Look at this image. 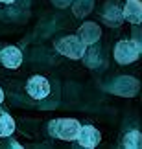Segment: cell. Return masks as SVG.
Returning a JSON list of instances; mask_svg holds the SVG:
<instances>
[{
    "label": "cell",
    "instance_id": "obj_1",
    "mask_svg": "<svg viewBox=\"0 0 142 149\" xmlns=\"http://www.w3.org/2000/svg\"><path fill=\"white\" fill-rule=\"evenodd\" d=\"M55 48H57L59 54H63L70 59H81L87 52V44H85L78 35H69L63 37L55 42Z\"/></svg>",
    "mask_w": 142,
    "mask_h": 149
},
{
    "label": "cell",
    "instance_id": "obj_2",
    "mask_svg": "<svg viewBox=\"0 0 142 149\" xmlns=\"http://www.w3.org/2000/svg\"><path fill=\"white\" fill-rule=\"evenodd\" d=\"M78 131H79V122L74 118H59L50 123V133L66 142L76 140Z\"/></svg>",
    "mask_w": 142,
    "mask_h": 149
},
{
    "label": "cell",
    "instance_id": "obj_3",
    "mask_svg": "<svg viewBox=\"0 0 142 149\" xmlns=\"http://www.w3.org/2000/svg\"><path fill=\"white\" fill-rule=\"evenodd\" d=\"M140 55V46L137 41H120L115 46V59L120 63V65H129V63L137 61Z\"/></svg>",
    "mask_w": 142,
    "mask_h": 149
},
{
    "label": "cell",
    "instance_id": "obj_4",
    "mask_svg": "<svg viewBox=\"0 0 142 149\" xmlns=\"http://www.w3.org/2000/svg\"><path fill=\"white\" fill-rule=\"evenodd\" d=\"M78 144L81 147H87V149H92L100 144L101 140V134L100 131L92 127V125H79V131H78V136H76Z\"/></svg>",
    "mask_w": 142,
    "mask_h": 149
},
{
    "label": "cell",
    "instance_id": "obj_5",
    "mask_svg": "<svg viewBox=\"0 0 142 149\" xmlns=\"http://www.w3.org/2000/svg\"><path fill=\"white\" fill-rule=\"evenodd\" d=\"M26 90L33 100H44L50 94V83H48V79L43 77V76H33V77L28 79Z\"/></svg>",
    "mask_w": 142,
    "mask_h": 149
},
{
    "label": "cell",
    "instance_id": "obj_6",
    "mask_svg": "<svg viewBox=\"0 0 142 149\" xmlns=\"http://www.w3.org/2000/svg\"><path fill=\"white\" fill-rule=\"evenodd\" d=\"M0 61L6 68L9 70H15L22 65V52L17 48V46H8L0 52Z\"/></svg>",
    "mask_w": 142,
    "mask_h": 149
},
{
    "label": "cell",
    "instance_id": "obj_7",
    "mask_svg": "<svg viewBox=\"0 0 142 149\" xmlns=\"http://www.w3.org/2000/svg\"><path fill=\"white\" fill-rule=\"evenodd\" d=\"M122 19L131 24H142V2L140 0H127L122 9Z\"/></svg>",
    "mask_w": 142,
    "mask_h": 149
},
{
    "label": "cell",
    "instance_id": "obj_8",
    "mask_svg": "<svg viewBox=\"0 0 142 149\" xmlns=\"http://www.w3.org/2000/svg\"><path fill=\"white\" fill-rule=\"evenodd\" d=\"M100 33L101 31H100L98 24H94V22H85L78 30V37L81 39L85 44H94L100 39Z\"/></svg>",
    "mask_w": 142,
    "mask_h": 149
},
{
    "label": "cell",
    "instance_id": "obj_9",
    "mask_svg": "<svg viewBox=\"0 0 142 149\" xmlns=\"http://www.w3.org/2000/svg\"><path fill=\"white\" fill-rule=\"evenodd\" d=\"M13 131H15V120L9 114H2L0 116V136L8 138L9 134H13Z\"/></svg>",
    "mask_w": 142,
    "mask_h": 149
},
{
    "label": "cell",
    "instance_id": "obj_10",
    "mask_svg": "<svg viewBox=\"0 0 142 149\" xmlns=\"http://www.w3.org/2000/svg\"><path fill=\"white\" fill-rule=\"evenodd\" d=\"M124 147H129V149H140L142 147V134L139 131H131L124 136Z\"/></svg>",
    "mask_w": 142,
    "mask_h": 149
},
{
    "label": "cell",
    "instance_id": "obj_11",
    "mask_svg": "<svg viewBox=\"0 0 142 149\" xmlns=\"http://www.w3.org/2000/svg\"><path fill=\"white\" fill-rule=\"evenodd\" d=\"M4 101V92H2V88H0V103Z\"/></svg>",
    "mask_w": 142,
    "mask_h": 149
},
{
    "label": "cell",
    "instance_id": "obj_12",
    "mask_svg": "<svg viewBox=\"0 0 142 149\" xmlns=\"http://www.w3.org/2000/svg\"><path fill=\"white\" fill-rule=\"evenodd\" d=\"M0 2H4V4H11V2H15V0H0Z\"/></svg>",
    "mask_w": 142,
    "mask_h": 149
}]
</instances>
